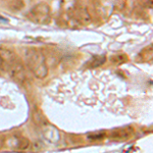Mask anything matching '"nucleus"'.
<instances>
[{
    "label": "nucleus",
    "mask_w": 153,
    "mask_h": 153,
    "mask_svg": "<svg viewBox=\"0 0 153 153\" xmlns=\"http://www.w3.org/2000/svg\"><path fill=\"white\" fill-rule=\"evenodd\" d=\"M26 62L30 71L38 79H45L48 75V66L43 52L39 49L30 48L25 54Z\"/></svg>",
    "instance_id": "nucleus-1"
},
{
    "label": "nucleus",
    "mask_w": 153,
    "mask_h": 153,
    "mask_svg": "<svg viewBox=\"0 0 153 153\" xmlns=\"http://www.w3.org/2000/svg\"><path fill=\"white\" fill-rule=\"evenodd\" d=\"M29 18L32 22L36 24L45 25L50 22L51 13H50V7L47 3H38L31 9L29 12Z\"/></svg>",
    "instance_id": "nucleus-2"
},
{
    "label": "nucleus",
    "mask_w": 153,
    "mask_h": 153,
    "mask_svg": "<svg viewBox=\"0 0 153 153\" xmlns=\"http://www.w3.org/2000/svg\"><path fill=\"white\" fill-rule=\"evenodd\" d=\"M7 71H8L9 75H10V76L16 82H18L19 84H23L26 82V79H27L26 71H25L24 65L21 62V60L19 58H16L11 63Z\"/></svg>",
    "instance_id": "nucleus-3"
},
{
    "label": "nucleus",
    "mask_w": 153,
    "mask_h": 153,
    "mask_svg": "<svg viewBox=\"0 0 153 153\" xmlns=\"http://www.w3.org/2000/svg\"><path fill=\"white\" fill-rule=\"evenodd\" d=\"M18 58L16 53L7 47H0V71H7L10 65Z\"/></svg>",
    "instance_id": "nucleus-4"
},
{
    "label": "nucleus",
    "mask_w": 153,
    "mask_h": 153,
    "mask_svg": "<svg viewBox=\"0 0 153 153\" xmlns=\"http://www.w3.org/2000/svg\"><path fill=\"white\" fill-rule=\"evenodd\" d=\"M134 135V128L124 127L120 129H115L110 133V138L115 141H127Z\"/></svg>",
    "instance_id": "nucleus-5"
},
{
    "label": "nucleus",
    "mask_w": 153,
    "mask_h": 153,
    "mask_svg": "<svg viewBox=\"0 0 153 153\" xmlns=\"http://www.w3.org/2000/svg\"><path fill=\"white\" fill-rule=\"evenodd\" d=\"M78 7L79 6L76 0H61L60 1V8L62 10V13L68 19L74 16Z\"/></svg>",
    "instance_id": "nucleus-6"
},
{
    "label": "nucleus",
    "mask_w": 153,
    "mask_h": 153,
    "mask_svg": "<svg viewBox=\"0 0 153 153\" xmlns=\"http://www.w3.org/2000/svg\"><path fill=\"white\" fill-rule=\"evenodd\" d=\"M12 143L13 144H11V147L16 150H26L30 146V141L25 137L16 136L12 138Z\"/></svg>",
    "instance_id": "nucleus-7"
},
{
    "label": "nucleus",
    "mask_w": 153,
    "mask_h": 153,
    "mask_svg": "<svg viewBox=\"0 0 153 153\" xmlns=\"http://www.w3.org/2000/svg\"><path fill=\"white\" fill-rule=\"evenodd\" d=\"M33 120H34V123H35L36 125H38V126H45L46 125V118L43 115V113L41 112V110H39V109H36V110H34V112H33Z\"/></svg>",
    "instance_id": "nucleus-8"
},
{
    "label": "nucleus",
    "mask_w": 153,
    "mask_h": 153,
    "mask_svg": "<svg viewBox=\"0 0 153 153\" xmlns=\"http://www.w3.org/2000/svg\"><path fill=\"white\" fill-rule=\"evenodd\" d=\"M55 133H58V132L54 129L53 127H48L47 129L44 131V137L47 140H49L50 142H56V140L53 138V134H55Z\"/></svg>",
    "instance_id": "nucleus-9"
},
{
    "label": "nucleus",
    "mask_w": 153,
    "mask_h": 153,
    "mask_svg": "<svg viewBox=\"0 0 153 153\" xmlns=\"http://www.w3.org/2000/svg\"><path fill=\"white\" fill-rule=\"evenodd\" d=\"M128 60V57L125 55V54L120 53V54H115L111 57V62L113 65H122L125 61Z\"/></svg>",
    "instance_id": "nucleus-10"
},
{
    "label": "nucleus",
    "mask_w": 153,
    "mask_h": 153,
    "mask_svg": "<svg viewBox=\"0 0 153 153\" xmlns=\"http://www.w3.org/2000/svg\"><path fill=\"white\" fill-rule=\"evenodd\" d=\"M91 66L92 68H96V66H99L101 65L105 62V56H99V55H95L94 57L91 59Z\"/></svg>",
    "instance_id": "nucleus-11"
},
{
    "label": "nucleus",
    "mask_w": 153,
    "mask_h": 153,
    "mask_svg": "<svg viewBox=\"0 0 153 153\" xmlns=\"http://www.w3.org/2000/svg\"><path fill=\"white\" fill-rule=\"evenodd\" d=\"M146 51H147L146 54H144L145 52H144V51H142V52L140 53V57H141V59L143 61L152 60V47H151V46H150V47H147Z\"/></svg>",
    "instance_id": "nucleus-12"
},
{
    "label": "nucleus",
    "mask_w": 153,
    "mask_h": 153,
    "mask_svg": "<svg viewBox=\"0 0 153 153\" xmlns=\"http://www.w3.org/2000/svg\"><path fill=\"white\" fill-rule=\"evenodd\" d=\"M105 134L104 133H98V134H92L89 136V139H92V140H96V139H102V138H104Z\"/></svg>",
    "instance_id": "nucleus-13"
},
{
    "label": "nucleus",
    "mask_w": 153,
    "mask_h": 153,
    "mask_svg": "<svg viewBox=\"0 0 153 153\" xmlns=\"http://www.w3.org/2000/svg\"><path fill=\"white\" fill-rule=\"evenodd\" d=\"M4 143H5V139H4L3 137H1V136H0V149L2 148V146H3Z\"/></svg>",
    "instance_id": "nucleus-14"
}]
</instances>
